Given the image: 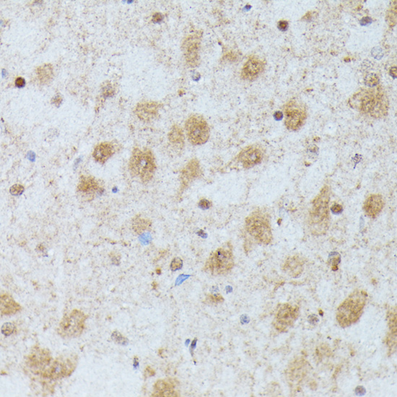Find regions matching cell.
<instances>
[{
    "mask_svg": "<svg viewBox=\"0 0 397 397\" xmlns=\"http://www.w3.org/2000/svg\"><path fill=\"white\" fill-rule=\"evenodd\" d=\"M367 299L366 291L356 289L339 306L336 312V319L342 328H347L358 322L363 315Z\"/></svg>",
    "mask_w": 397,
    "mask_h": 397,
    "instance_id": "1",
    "label": "cell"
},
{
    "mask_svg": "<svg viewBox=\"0 0 397 397\" xmlns=\"http://www.w3.org/2000/svg\"><path fill=\"white\" fill-rule=\"evenodd\" d=\"M330 194V188L324 186L313 201L309 215V227L313 235L322 236L328 230Z\"/></svg>",
    "mask_w": 397,
    "mask_h": 397,
    "instance_id": "2",
    "label": "cell"
},
{
    "mask_svg": "<svg viewBox=\"0 0 397 397\" xmlns=\"http://www.w3.org/2000/svg\"><path fill=\"white\" fill-rule=\"evenodd\" d=\"M352 107L364 113H370L375 118L384 117L388 111V102L381 90L376 94L370 90H362L354 95L350 100Z\"/></svg>",
    "mask_w": 397,
    "mask_h": 397,
    "instance_id": "3",
    "label": "cell"
},
{
    "mask_svg": "<svg viewBox=\"0 0 397 397\" xmlns=\"http://www.w3.org/2000/svg\"><path fill=\"white\" fill-rule=\"evenodd\" d=\"M156 168L155 157L151 150L134 148L129 162V170L132 177H138L142 183H148L153 179Z\"/></svg>",
    "mask_w": 397,
    "mask_h": 397,
    "instance_id": "4",
    "label": "cell"
},
{
    "mask_svg": "<svg viewBox=\"0 0 397 397\" xmlns=\"http://www.w3.org/2000/svg\"><path fill=\"white\" fill-rule=\"evenodd\" d=\"M245 228L251 237L259 245L270 244L273 236L270 218L266 212L255 210L245 221Z\"/></svg>",
    "mask_w": 397,
    "mask_h": 397,
    "instance_id": "5",
    "label": "cell"
},
{
    "mask_svg": "<svg viewBox=\"0 0 397 397\" xmlns=\"http://www.w3.org/2000/svg\"><path fill=\"white\" fill-rule=\"evenodd\" d=\"M233 246L227 242L213 251L205 262L204 271L213 276L226 275L234 267Z\"/></svg>",
    "mask_w": 397,
    "mask_h": 397,
    "instance_id": "6",
    "label": "cell"
},
{
    "mask_svg": "<svg viewBox=\"0 0 397 397\" xmlns=\"http://www.w3.org/2000/svg\"><path fill=\"white\" fill-rule=\"evenodd\" d=\"M87 316L81 311L74 309L64 316L59 324L57 333L63 338H76L82 335Z\"/></svg>",
    "mask_w": 397,
    "mask_h": 397,
    "instance_id": "7",
    "label": "cell"
},
{
    "mask_svg": "<svg viewBox=\"0 0 397 397\" xmlns=\"http://www.w3.org/2000/svg\"><path fill=\"white\" fill-rule=\"evenodd\" d=\"M77 359L75 354L61 355L44 370L42 376L52 380L68 377L75 370L77 365Z\"/></svg>",
    "mask_w": 397,
    "mask_h": 397,
    "instance_id": "8",
    "label": "cell"
},
{
    "mask_svg": "<svg viewBox=\"0 0 397 397\" xmlns=\"http://www.w3.org/2000/svg\"><path fill=\"white\" fill-rule=\"evenodd\" d=\"M185 130L188 141L191 145H204L209 140L210 127L202 116L194 114L188 117L185 124Z\"/></svg>",
    "mask_w": 397,
    "mask_h": 397,
    "instance_id": "9",
    "label": "cell"
},
{
    "mask_svg": "<svg viewBox=\"0 0 397 397\" xmlns=\"http://www.w3.org/2000/svg\"><path fill=\"white\" fill-rule=\"evenodd\" d=\"M300 317V309L297 306L280 304L277 306L274 314V328L279 332H286L295 324Z\"/></svg>",
    "mask_w": 397,
    "mask_h": 397,
    "instance_id": "10",
    "label": "cell"
},
{
    "mask_svg": "<svg viewBox=\"0 0 397 397\" xmlns=\"http://www.w3.org/2000/svg\"><path fill=\"white\" fill-rule=\"evenodd\" d=\"M283 109L285 114L284 125L287 130H300L307 119V114L305 107L296 101H290L284 106Z\"/></svg>",
    "mask_w": 397,
    "mask_h": 397,
    "instance_id": "11",
    "label": "cell"
},
{
    "mask_svg": "<svg viewBox=\"0 0 397 397\" xmlns=\"http://www.w3.org/2000/svg\"><path fill=\"white\" fill-rule=\"evenodd\" d=\"M311 369L310 363L303 357H297L291 362L285 370L286 379L291 388L297 389L310 373Z\"/></svg>",
    "mask_w": 397,
    "mask_h": 397,
    "instance_id": "12",
    "label": "cell"
},
{
    "mask_svg": "<svg viewBox=\"0 0 397 397\" xmlns=\"http://www.w3.org/2000/svg\"><path fill=\"white\" fill-rule=\"evenodd\" d=\"M202 33L197 32L186 37L181 48L186 64L189 67H196L200 64V49Z\"/></svg>",
    "mask_w": 397,
    "mask_h": 397,
    "instance_id": "13",
    "label": "cell"
},
{
    "mask_svg": "<svg viewBox=\"0 0 397 397\" xmlns=\"http://www.w3.org/2000/svg\"><path fill=\"white\" fill-rule=\"evenodd\" d=\"M26 363L36 374H42L51 363L50 352L47 349L36 347L30 353Z\"/></svg>",
    "mask_w": 397,
    "mask_h": 397,
    "instance_id": "14",
    "label": "cell"
},
{
    "mask_svg": "<svg viewBox=\"0 0 397 397\" xmlns=\"http://www.w3.org/2000/svg\"><path fill=\"white\" fill-rule=\"evenodd\" d=\"M202 174L203 173H202L200 161L196 158L191 159L181 170V176H180L181 193L188 188L193 181L201 176Z\"/></svg>",
    "mask_w": 397,
    "mask_h": 397,
    "instance_id": "15",
    "label": "cell"
},
{
    "mask_svg": "<svg viewBox=\"0 0 397 397\" xmlns=\"http://www.w3.org/2000/svg\"><path fill=\"white\" fill-rule=\"evenodd\" d=\"M237 160L244 168L249 169L261 163L263 160V153L260 148L251 145L241 150L238 154Z\"/></svg>",
    "mask_w": 397,
    "mask_h": 397,
    "instance_id": "16",
    "label": "cell"
},
{
    "mask_svg": "<svg viewBox=\"0 0 397 397\" xmlns=\"http://www.w3.org/2000/svg\"><path fill=\"white\" fill-rule=\"evenodd\" d=\"M101 188L100 183L94 177L81 176L77 186V191L87 201H90L93 200L95 193L100 191Z\"/></svg>",
    "mask_w": 397,
    "mask_h": 397,
    "instance_id": "17",
    "label": "cell"
},
{
    "mask_svg": "<svg viewBox=\"0 0 397 397\" xmlns=\"http://www.w3.org/2000/svg\"><path fill=\"white\" fill-rule=\"evenodd\" d=\"M160 104L155 102H143L137 104L135 113L142 122H151L158 115Z\"/></svg>",
    "mask_w": 397,
    "mask_h": 397,
    "instance_id": "18",
    "label": "cell"
},
{
    "mask_svg": "<svg viewBox=\"0 0 397 397\" xmlns=\"http://www.w3.org/2000/svg\"><path fill=\"white\" fill-rule=\"evenodd\" d=\"M153 396L158 397H175L179 396V393L176 389V383L175 380L171 378L157 380L154 385Z\"/></svg>",
    "mask_w": 397,
    "mask_h": 397,
    "instance_id": "19",
    "label": "cell"
},
{
    "mask_svg": "<svg viewBox=\"0 0 397 397\" xmlns=\"http://www.w3.org/2000/svg\"><path fill=\"white\" fill-rule=\"evenodd\" d=\"M264 67V63L259 58L250 57L247 62L244 64L241 71V77L246 80H254L262 72Z\"/></svg>",
    "mask_w": 397,
    "mask_h": 397,
    "instance_id": "20",
    "label": "cell"
},
{
    "mask_svg": "<svg viewBox=\"0 0 397 397\" xmlns=\"http://www.w3.org/2000/svg\"><path fill=\"white\" fill-rule=\"evenodd\" d=\"M305 261L299 255L288 256L284 261L282 269L284 272L291 277H299L304 270Z\"/></svg>",
    "mask_w": 397,
    "mask_h": 397,
    "instance_id": "21",
    "label": "cell"
},
{
    "mask_svg": "<svg viewBox=\"0 0 397 397\" xmlns=\"http://www.w3.org/2000/svg\"><path fill=\"white\" fill-rule=\"evenodd\" d=\"M384 208V200L380 194H371L364 203L363 210L368 218H375Z\"/></svg>",
    "mask_w": 397,
    "mask_h": 397,
    "instance_id": "22",
    "label": "cell"
},
{
    "mask_svg": "<svg viewBox=\"0 0 397 397\" xmlns=\"http://www.w3.org/2000/svg\"><path fill=\"white\" fill-rule=\"evenodd\" d=\"M116 151L115 145L112 142H104L95 146L92 157L97 163L104 164L113 156Z\"/></svg>",
    "mask_w": 397,
    "mask_h": 397,
    "instance_id": "23",
    "label": "cell"
},
{
    "mask_svg": "<svg viewBox=\"0 0 397 397\" xmlns=\"http://www.w3.org/2000/svg\"><path fill=\"white\" fill-rule=\"evenodd\" d=\"M21 310V307L11 295H1V313L3 315H13Z\"/></svg>",
    "mask_w": 397,
    "mask_h": 397,
    "instance_id": "24",
    "label": "cell"
},
{
    "mask_svg": "<svg viewBox=\"0 0 397 397\" xmlns=\"http://www.w3.org/2000/svg\"><path fill=\"white\" fill-rule=\"evenodd\" d=\"M168 140L170 143L179 149L183 148L184 146V135L183 132L179 126L175 125L170 129L169 134H168Z\"/></svg>",
    "mask_w": 397,
    "mask_h": 397,
    "instance_id": "25",
    "label": "cell"
},
{
    "mask_svg": "<svg viewBox=\"0 0 397 397\" xmlns=\"http://www.w3.org/2000/svg\"><path fill=\"white\" fill-rule=\"evenodd\" d=\"M132 227L134 232L140 235L150 230L152 227V221L145 217L137 216L132 220Z\"/></svg>",
    "mask_w": 397,
    "mask_h": 397,
    "instance_id": "26",
    "label": "cell"
},
{
    "mask_svg": "<svg viewBox=\"0 0 397 397\" xmlns=\"http://www.w3.org/2000/svg\"><path fill=\"white\" fill-rule=\"evenodd\" d=\"M39 82L43 85L49 83L54 77V69L51 64H44L36 69Z\"/></svg>",
    "mask_w": 397,
    "mask_h": 397,
    "instance_id": "27",
    "label": "cell"
},
{
    "mask_svg": "<svg viewBox=\"0 0 397 397\" xmlns=\"http://www.w3.org/2000/svg\"><path fill=\"white\" fill-rule=\"evenodd\" d=\"M387 321H388V328L390 334L396 335V309L391 308L387 313Z\"/></svg>",
    "mask_w": 397,
    "mask_h": 397,
    "instance_id": "28",
    "label": "cell"
},
{
    "mask_svg": "<svg viewBox=\"0 0 397 397\" xmlns=\"http://www.w3.org/2000/svg\"><path fill=\"white\" fill-rule=\"evenodd\" d=\"M224 301L223 295L221 294H216V295H209L207 296L205 299V304L210 306L218 305Z\"/></svg>",
    "mask_w": 397,
    "mask_h": 397,
    "instance_id": "29",
    "label": "cell"
},
{
    "mask_svg": "<svg viewBox=\"0 0 397 397\" xmlns=\"http://www.w3.org/2000/svg\"><path fill=\"white\" fill-rule=\"evenodd\" d=\"M112 339L116 343L119 345H128L129 340L127 337L122 335L118 331H115L112 335Z\"/></svg>",
    "mask_w": 397,
    "mask_h": 397,
    "instance_id": "30",
    "label": "cell"
},
{
    "mask_svg": "<svg viewBox=\"0 0 397 397\" xmlns=\"http://www.w3.org/2000/svg\"><path fill=\"white\" fill-rule=\"evenodd\" d=\"M329 264L332 266V270L335 271L338 269V264L340 262V255L337 252H333L329 256Z\"/></svg>",
    "mask_w": 397,
    "mask_h": 397,
    "instance_id": "31",
    "label": "cell"
},
{
    "mask_svg": "<svg viewBox=\"0 0 397 397\" xmlns=\"http://www.w3.org/2000/svg\"><path fill=\"white\" fill-rule=\"evenodd\" d=\"M183 267V260L180 257H175L170 262V268L173 272L180 270Z\"/></svg>",
    "mask_w": 397,
    "mask_h": 397,
    "instance_id": "32",
    "label": "cell"
},
{
    "mask_svg": "<svg viewBox=\"0 0 397 397\" xmlns=\"http://www.w3.org/2000/svg\"><path fill=\"white\" fill-rule=\"evenodd\" d=\"M378 77L375 74H370L365 77V84L369 87H374L378 85Z\"/></svg>",
    "mask_w": 397,
    "mask_h": 397,
    "instance_id": "33",
    "label": "cell"
},
{
    "mask_svg": "<svg viewBox=\"0 0 397 397\" xmlns=\"http://www.w3.org/2000/svg\"><path fill=\"white\" fill-rule=\"evenodd\" d=\"M15 331V326L14 324L12 323H6L3 324V327H2V333L5 336H11L12 334H13Z\"/></svg>",
    "mask_w": 397,
    "mask_h": 397,
    "instance_id": "34",
    "label": "cell"
},
{
    "mask_svg": "<svg viewBox=\"0 0 397 397\" xmlns=\"http://www.w3.org/2000/svg\"><path fill=\"white\" fill-rule=\"evenodd\" d=\"M24 190L25 188L23 185L15 184L10 188V192H11L12 195L18 196V195L21 194L24 191Z\"/></svg>",
    "mask_w": 397,
    "mask_h": 397,
    "instance_id": "35",
    "label": "cell"
},
{
    "mask_svg": "<svg viewBox=\"0 0 397 397\" xmlns=\"http://www.w3.org/2000/svg\"><path fill=\"white\" fill-rule=\"evenodd\" d=\"M212 206H213V203L207 198H201L198 203V208L203 210L210 209Z\"/></svg>",
    "mask_w": 397,
    "mask_h": 397,
    "instance_id": "36",
    "label": "cell"
},
{
    "mask_svg": "<svg viewBox=\"0 0 397 397\" xmlns=\"http://www.w3.org/2000/svg\"><path fill=\"white\" fill-rule=\"evenodd\" d=\"M103 93H104V96H112L114 93V90L112 86L111 85L106 86V87L103 89Z\"/></svg>",
    "mask_w": 397,
    "mask_h": 397,
    "instance_id": "37",
    "label": "cell"
},
{
    "mask_svg": "<svg viewBox=\"0 0 397 397\" xmlns=\"http://www.w3.org/2000/svg\"><path fill=\"white\" fill-rule=\"evenodd\" d=\"M343 211V208H342V205L340 204H337V203H335L332 206V212L335 214H340Z\"/></svg>",
    "mask_w": 397,
    "mask_h": 397,
    "instance_id": "38",
    "label": "cell"
},
{
    "mask_svg": "<svg viewBox=\"0 0 397 397\" xmlns=\"http://www.w3.org/2000/svg\"><path fill=\"white\" fill-rule=\"evenodd\" d=\"M15 85H16V87H18V88H22V87L26 85V79L23 78V77H18V78L16 79Z\"/></svg>",
    "mask_w": 397,
    "mask_h": 397,
    "instance_id": "39",
    "label": "cell"
},
{
    "mask_svg": "<svg viewBox=\"0 0 397 397\" xmlns=\"http://www.w3.org/2000/svg\"><path fill=\"white\" fill-rule=\"evenodd\" d=\"M288 29V23L285 21H280L278 23V29L281 31H286Z\"/></svg>",
    "mask_w": 397,
    "mask_h": 397,
    "instance_id": "40",
    "label": "cell"
},
{
    "mask_svg": "<svg viewBox=\"0 0 397 397\" xmlns=\"http://www.w3.org/2000/svg\"><path fill=\"white\" fill-rule=\"evenodd\" d=\"M155 370H153V368H151V367L148 366L147 367L146 369H145V376L146 377V378H148V377L153 376V375H155Z\"/></svg>",
    "mask_w": 397,
    "mask_h": 397,
    "instance_id": "41",
    "label": "cell"
},
{
    "mask_svg": "<svg viewBox=\"0 0 397 397\" xmlns=\"http://www.w3.org/2000/svg\"><path fill=\"white\" fill-rule=\"evenodd\" d=\"M51 103L54 105L57 106V107H59L61 103H62V97H61L60 95H57V96L54 97L51 101Z\"/></svg>",
    "mask_w": 397,
    "mask_h": 397,
    "instance_id": "42",
    "label": "cell"
},
{
    "mask_svg": "<svg viewBox=\"0 0 397 397\" xmlns=\"http://www.w3.org/2000/svg\"><path fill=\"white\" fill-rule=\"evenodd\" d=\"M163 20V16L160 13H155L153 16V21L155 23H158Z\"/></svg>",
    "mask_w": 397,
    "mask_h": 397,
    "instance_id": "43",
    "label": "cell"
},
{
    "mask_svg": "<svg viewBox=\"0 0 397 397\" xmlns=\"http://www.w3.org/2000/svg\"><path fill=\"white\" fill-rule=\"evenodd\" d=\"M371 23L372 20L368 17L363 18L361 21H360V24L363 25V26H368V25L370 24Z\"/></svg>",
    "mask_w": 397,
    "mask_h": 397,
    "instance_id": "44",
    "label": "cell"
},
{
    "mask_svg": "<svg viewBox=\"0 0 397 397\" xmlns=\"http://www.w3.org/2000/svg\"><path fill=\"white\" fill-rule=\"evenodd\" d=\"M274 117L276 120H281L283 118V114L281 112H276L274 114Z\"/></svg>",
    "mask_w": 397,
    "mask_h": 397,
    "instance_id": "45",
    "label": "cell"
},
{
    "mask_svg": "<svg viewBox=\"0 0 397 397\" xmlns=\"http://www.w3.org/2000/svg\"><path fill=\"white\" fill-rule=\"evenodd\" d=\"M196 342H197V339L195 338L194 340H193V342H191V352H192V350H194L195 347H196Z\"/></svg>",
    "mask_w": 397,
    "mask_h": 397,
    "instance_id": "46",
    "label": "cell"
},
{
    "mask_svg": "<svg viewBox=\"0 0 397 397\" xmlns=\"http://www.w3.org/2000/svg\"><path fill=\"white\" fill-rule=\"evenodd\" d=\"M134 365H135V367H137L139 365V360L137 359V357H135V361H134Z\"/></svg>",
    "mask_w": 397,
    "mask_h": 397,
    "instance_id": "47",
    "label": "cell"
}]
</instances>
